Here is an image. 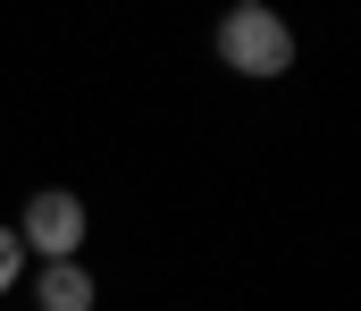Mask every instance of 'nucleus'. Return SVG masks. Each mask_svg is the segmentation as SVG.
<instances>
[{"mask_svg": "<svg viewBox=\"0 0 361 311\" xmlns=\"http://www.w3.org/2000/svg\"><path fill=\"white\" fill-rule=\"evenodd\" d=\"M25 278V244H17V227H0V295Z\"/></svg>", "mask_w": 361, "mask_h": 311, "instance_id": "4", "label": "nucleus"}, {"mask_svg": "<svg viewBox=\"0 0 361 311\" xmlns=\"http://www.w3.org/2000/svg\"><path fill=\"white\" fill-rule=\"evenodd\" d=\"M34 311H92V269H85V261H42Z\"/></svg>", "mask_w": 361, "mask_h": 311, "instance_id": "3", "label": "nucleus"}, {"mask_svg": "<svg viewBox=\"0 0 361 311\" xmlns=\"http://www.w3.org/2000/svg\"><path fill=\"white\" fill-rule=\"evenodd\" d=\"M92 236L85 219V194H68V185H42V194H25V210H17V244L34 252V261H76Z\"/></svg>", "mask_w": 361, "mask_h": 311, "instance_id": "2", "label": "nucleus"}, {"mask_svg": "<svg viewBox=\"0 0 361 311\" xmlns=\"http://www.w3.org/2000/svg\"><path fill=\"white\" fill-rule=\"evenodd\" d=\"M210 42H219V68H235V76H286L294 68V25L277 8H227Z\"/></svg>", "mask_w": 361, "mask_h": 311, "instance_id": "1", "label": "nucleus"}]
</instances>
